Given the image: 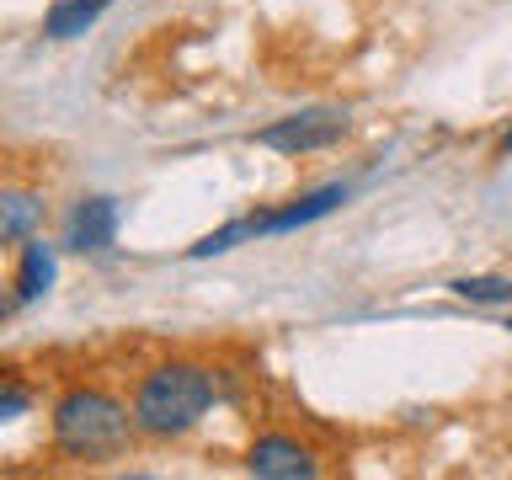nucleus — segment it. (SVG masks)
Instances as JSON below:
<instances>
[{
  "label": "nucleus",
  "instance_id": "obj_1",
  "mask_svg": "<svg viewBox=\"0 0 512 480\" xmlns=\"http://www.w3.org/2000/svg\"><path fill=\"white\" fill-rule=\"evenodd\" d=\"M134 406L107 384H64L48 406V448L64 464H112L134 448Z\"/></svg>",
  "mask_w": 512,
  "mask_h": 480
},
{
  "label": "nucleus",
  "instance_id": "obj_2",
  "mask_svg": "<svg viewBox=\"0 0 512 480\" xmlns=\"http://www.w3.org/2000/svg\"><path fill=\"white\" fill-rule=\"evenodd\" d=\"M128 406H134V427L144 443H176L187 432H198L203 416L219 406V374L192 358L150 363L134 379Z\"/></svg>",
  "mask_w": 512,
  "mask_h": 480
},
{
  "label": "nucleus",
  "instance_id": "obj_3",
  "mask_svg": "<svg viewBox=\"0 0 512 480\" xmlns=\"http://www.w3.org/2000/svg\"><path fill=\"white\" fill-rule=\"evenodd\" d=\"M347 198H352L347 182L310 187V192H299V198H288V203H278V208H262V214H240V219H230V224H219V230L198 235V240L187 246V256H192V262H208V256H224V251L246 246V240L304 230V224H315V219L336 214V208H347Z\"/></svg>",
  "mask_w": 512,
  "mask_h": 480
},
{
  "label": "nucleus",
  "instance_id": "obj_4",
  "mask_svg": "<svg viewBox=\"0 0 512 480\" xmlns=\"http://www.w3.org/2000/svg\"><path fill=\"white\" fill-rule=\"evenodd\" d=\"M352 118L342 107H304V112H288V118H272L267 128H256V144L272 155H288V160H304V155H320L331 144L347 139Z\"/></svg>",
  "mask_w": 512,
  "mask_h": 480
},
{
  "label": "nucleus",
  "instance_id": "obj_5",
  "mask_svg": "<svg viewBox=\"0 0 512 480\" xmlns=\"http://www.w3.org/2000/svg\"><path fill=\"white\" fill-rule=\"evenodd\" d=\"M118 224H123L118 198H107V192H86V198H75L70 214H64L59 246L70 256H107L112 246H118Z\"/></svg>",
  "mask_w": 512,
  "mask_h": 480
},
{
  "label": "nucleus",
  "instance_id": "obj_6",
  "mask_svg": "<svg viewBox=\"0 0 512 480\" xmlns=\"http://www.w3.org/2000/svg\"><path fill=\"white\" fill-rule=\"evenodd\" d=\"M240 464L256 480H315L320 475V454L310 443H299L294 432H256Z\"/></svg>",
  "mask_w": 512,
  "mask_h": 480
},
{
  "label": "nucleus",
  "instance_id": "obj_7",
  "mask_svg": "<svg viewBox=\"0 0 512 480\" xmlns=\"http://www.w3.org/2000/svg\"><path fill=\"white\" fill-rule=\"evenodd\" d=\"M59 251H64V246H48L43 235H32V240H22V246H16L11 299H6V310H11V315L54 294V283H59Z\"/></svg>",
  "mask_w": 512,
  "mask_h": 480
},
{
  "label": "nucleus",
  "instance_id": "obj_8",
  "mask_svg": "<svg viewBox=\"0 0 512 480\" xmlns=\"http://www.w3.org/2000/svg\"><path fill=\"white\" fill-rule=\"evenodd\" d=\"M43 219H48V203H43L38 187L11 182L6 192H0V240H6L11 251L32 235H43Z\"/></svg>",
  "mask_w": 512,
  "mask_h": 480
},
{
  "label": "nucleus",
  "instance_id": "obj_9",
  "mask_svg": "<svg viewBox=\"0 0 512 480\" xmlns=\"http://www.w3.org/2000/svg\"><path fill=\"white\" fill-rule=\"evenodd\" d=\"M112 11V0H48L43 11V38L48 43H70V38H86V32Z\"/></svg>",
  "mask_w": 512,
  "mask_h": 480
},
{
  "label": "nucleus",
  "instance_id": "obj_10",
  "mask_svg": "<svg viewBox=\"0 0 512 480\" xmlns=\"http://www.w3.org/2000/svg\"><path fill=\"white\" fill-rule=\"evenodd\" d=\"M454 299L464 304H512V278L507 272H470V278H454Z\"/></svg>",
  "mask_w": 512,
  "mask_h": 480
},
{
  "label": "nucleus",
  "instance_id": "obj_11",
  "mask_svg": "<svg viewBox=\"0 0 512 480\" xmlns=\"http://www.w3.org/2000/svg\"><path fill=\"white\" fill-rule=\"evenodd\" d=\"M32 400H38V390H32L27 384V374L22 368H6V374H0V422H22V416L32 411Z\"/></svg>",
  "mask_w": 512,
  "mask_h": 480
},
{
  "label": "nucleus",
  "instance_id": "obj_12",
  "mask_svg": "<svg viewBox=\"0 0 512 480\" xmlns=\"http://www.w3.org/2000/svg\"><path fill=\"white\" fill-rule=\"evenodd\" d=\"M496 155H512V123H507V134H502V144H496Z\"/></svg>",
  "mask_w": 512,
  "mask_h": 480
}]
</instances>
